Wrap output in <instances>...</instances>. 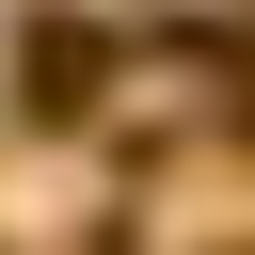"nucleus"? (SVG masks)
Instances as JSON below:
<instances>
[{
  "instance_id": "obj_1",
  "label": "nucleus",
  "mask_w": 255,
  "mask_h": 255,
  "mask_svg": "<svg viewBox=\"0 0 255 255\" xmlns=\"http://www.w3.org/2000/svg\"><path fill=\"white\" fill-rule=\"evenodd\" d=\"M96 80H112V32H96V16H32V32H16L32 128H96Z\"/></svg>"
}]
</instances>
